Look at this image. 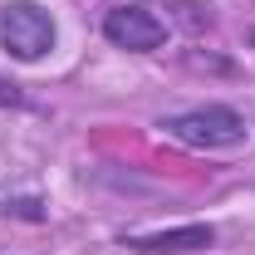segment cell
<instances>
[{
    "instance_id": "6da1fadb",
    "label": "cell",
    "mask_w": 255,
    "mask_h": 255,
    "mask_svg": "<svg viewBox=\"0 0 255 255\" xmlns=\"http://www.w3.org/2000/svg\"><path fill=\"white\" fill-rule=\"evenodd\" d=\"M157 128L182 142L191 152H236L251 142V123L236 103H221V98H206V103H191V108H177V113H162Z\"/></svg>"
},
{
    "instance_id": "7a4b0ae2",
    "label": "cell",
    "mask_w": 255,
    "mask_h": 255,
    "mask_svg": "<svg viewBox=\"0 0 255 255\" xmlns=\"http://www.w3.org/2000/svg\"><path fill=\"white\" fill-rule=\"evenodd\" d=\"M59 44V20L39 0H5L0 5V54L15 64H44Z\"/></svg>"
},
{
    "instance_id": "3957f363",
    "label": "cell",
    "mask_w": 255,
    "mask_h": 255,
    "mask_svg": "<svg viewBox=\"0 0 255 255\" xmlns=\"http://www.w3.org/2000/svg\"><path fill=\"white\" fill-rule=\"evenodd\" d=\"M103 39L123 54H157L172 39V25L162 15V5H147V0H123V5H108L103 20H98Z\"/></svg>"
},
{
    "instance_id": "277c9868",
    "label": "cell",
    "mask_w": 255,
    "mask_h": 255,
    "mask_svg": "<svg viewBox=\"0 0 255 255\" xmlns=\"http://www.w3.org/2000/svg\"><path fill=\"white\" fill-rule=\"evenodd\" d=\"M221 231L211 221H182V226H162V231H123L118 246L128 255H206L216 251Z\"/></svg>"
},
{
    "instance_id": "5b68a950",
    "label": "cell",
    "mask_w": 255,
    "mask_h": 255,
    "mask_svg": "<svg viewBox=\"0 0 255 255\" xmlns=\"http://www.w3.org/2000/svg\"><path fill=\"white\" fill-rule=\"evenodd\" d=\"M167 10V25L172 30H187L191 39H201V34L216 30V5L211 0H172V5H162Z\"/></svg>"
},
{
    "instance_id": "8992f818",
    "label": "cell",
    "mask_w": 255,
    "mask_h": 255,
    "mask_svg": "<svg viewBox=\"0 0 255 255\" xmlns=\"http://www.w3.org/2000/svg\"><path fill=\"white\" fill-rule=\"evenodd\" d=\"M0 216L5 221H25V226H44L49 221V201L39 191H15V196H0Z\"/></svg>"
},
{
    "instance_id": "52a82bcc",
    "label": "cell",
    "mask_w": 255,
    "mask_h": 255,
    "mask_svg": "<svg viewBox=\"0 0 255 255\" xmlns=\"http://www.w3.org/2000/svg\"><path fill=\"white\" fill-rule=\"evenodd\" d=\"M0 108H5V113H20V108H30V94H25L15 79H5V74H0Z\"/></svg>"
},
{
    "instance_id": "ba28073f",
    "label": "cell",
    "mask_w": 255,
    "mask_h": 255,
    "mask_svg": "<svg viewBox=\"0 0 255 255\" xmlns=\"http://www.w3.org/2000/svg\"><path fill=\"white\" fill-rule=\"evenodd\" d=\"M246 39H251V49H255V30H251V34H246Z\"/></svg>"
}]
</instances>
